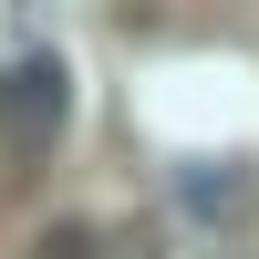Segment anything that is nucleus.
<instances>
[{
    "instance_id": "1",
    "label": "nucleus",
    "mask_w": 259,
    "mask_h": 259,
    "mask_svg": "<svg viewBox=\"0 0 259 259\" xmlns=\"http://www.w3.org/2000/svg\"><path fill=\"white\" fill-rule=\"evenodd\" d=\"M62 124H73V73H62V52H21L11 73H0V145H11V156H41Z\"/></svg>"
},
{
    "instance_id": "2",
    "label": "nucleus",
    "mask_w": 259,
    "mask_h": 259,
    "mask_svg": "<svg viewBox=\"0 0 259 259\" xmlns=\"http://www.w3.org/2000/svg\"><path fill=\"white\" fill-rule=\"evenodd\" d=\"M31 259H104V239H94L83 218H52V228L31 239Z\"/></svg>"
}]
</instances>
